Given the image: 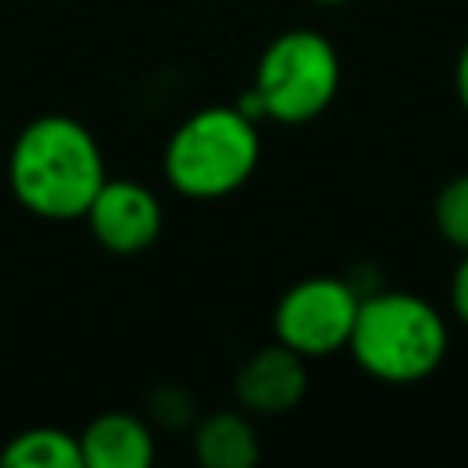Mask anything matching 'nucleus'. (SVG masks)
<instances>
[{
    "label": "nucleus",
    "mask_w": 468,
    "mask_h": 468,
    "mask_svg": "<svg viewBox=\"0 0 468 468\" xmlns=\"http://www.w3.org/2000/svg\"><path fill=\"white\" fill-rule=\"evenodd\" d=\"M146 420L161 424V428H186L194 424V399L186 388L179 384H165L150 395V410H146Z\"/></svg>",
    "instance_id": "nucleus-12"
},
{
    "label": "nucleus",
    "mask_w": 468,
    "mask_h": 468,
    "mask_svg": "<svg viewBox=\"0 0 468 468\" xmlns=\"http://www.w3.org/2000/svg\"><path fill=\"white\" fill-rule=\"evenodd\" d=\"M446 347V318L424 296L402 289L366 292L347 340L355 366L380 384H417L431 377Z\"/></svg>",
    "instance_id": "nucleus-3"
},
{
    "label": "nucleus",
    "mask_w": 468,
    "mask_h": 468,
    "mask_svg": "<svg viewBox=\"0 0 468 468\" xmlns=\"http://www.w3.org/2000/svg\"><path fill=\"white\" fill-rule=\"evenodd\" d=\"M453 91H457V99H461V106L468 113V44L461 48L457 66H453Z\"/></svg>",
    "instance_id": "nucleus-14"
},
{
    "label": "nucleus",
    "mask_w": 468,
    "mask_h": 468,
    "mask_svg": "<svg viewBox=\"0 0 468 468\" xmlns=\"http://www.w3.org/2000/svg\"><path fill=\"white\" fill-rule=\"evenodd\" d=\"M314 4H322V7H340V4H351V0H314Z\"/></svg>",
    "instance_id": "nucleus-15"
},
{
    "label": "nucleus",
    "mask_w": 468,
    "mask_h": 468,
    "mask_svg": "<svg viewBox=\"0 0 468 468\" xmlns=\"http://www.w3.org/2000/svg\"><path fill=\"white\" fill-rule=\"evenodd\" d=\"M358 303L362 292L347 278L336 274L300 278L274 303V340H282L307 362L347 351Z\"/></svg>",
    "instance_id": "nucleus-5"
},
{
    "label": "nucleus",
    "mask_w": 468,
    "mask_h": 468,
    "mask_svg": "<svg viewBox=\"0 0 468 468\" xmlns=\"http://www.w3.org/2000/svg\"><path fill=\"white\" fill-rule=\"evenodd\" d=\"M84 223L106 252L132 256V252L150 249L161 238L165 208H161V197L146 183L128 179V176H117V179L106 176V183L99 186V194L91 197L84 212Z\"/></svg>",
    "instance_id": "nucleus-6"
},
{
    "label": "nucleus",
    "mask_w": 468,
    "mask_h": 468,
    "mask_svg": "<svg viewBox=\"0 0 468 468\" xmlns=\"http://www.w3.org/2000/svg\"><path fill=\"white\" fill-rule=\"evenodd\" d=\"M252 88L263 99L267 121L307 124L336 99L340 55L318 29H285L263 48Z\"/></svg>",
    "instance_id": "nucleus-4"
},
{
    "label": "nucleus",
    "mask_w": 468,
    "mask_h": 468,
    "mask_svg": "<svg viewBox=\"0 0 468 468\" xmlns=\"http://www.w3.org/2000/svg\"><path fill=\"white\" fill-rule=\"evenodd\" d=\"M190 450L201 468H252L260 461V435L241 406L216 410L194 420Z\"/></svg>",
    "instance_id": "nucleus-9"
},
{
    "label": "nucleus",
    "mask_w": 468,
    "mask_h": 468,
    "mask_svg": "<svg viewBox=\"0 0 468 468\" xmlns=\"http://www.w3.org/2000/svg\"><path fill=\"white\" fill-rule=\"evenodd\" d=\"M307 395V358L282 340L256 347L234 373V402L249 417H285Z\"/></svg>",
    "instance_id": "nucleus-7"
},
{
    "label": "nucleus",
    "mask_w": 468,
    "mask_h": 468,
    "mask_svg": "<svg viewBox=\"0 0 468 468\" xmlns=\"http://www.w3.org/2000/svg\"><path fill=\"white\" fill-rule=\"evenodd\" d=\"M435 230L446 245L468 252V172L442 183L435 197Z\"/></svg>",
    "instance_id": "nucleus-11"
},
{
    "label": "nucleus",
    "mask_w": 468,
    "mask_h": 468,
    "mask_svg": "<svg viewBox=\"0 0 468 468\" xmlns=\"http://www.w3.org/2000/svg\"><path fill=\"white\" fill-rule=\"evenodd\" d=\"M450 307H453L457 322L468 329V252H461V263L453 267V278H450Z\"/></svg>",
    "instance_id": "nucleus-13"
},
{
    "label": "nucleus",
    "mask_w": 468,
    "mask_h": 468,
    "mask_svg": "<svg viewBox=\"0 0 468 468\" xmlns=\"http://www.w3.org/2000/svg\"><path fill=\"white\" fill-rule=\"evenodd\" d=\"M106 183V157L91 128L69 113H40L11 143L7 186L15 201L48 223L84 219Z\"/></svg>",
    "instance_id": "nucleus-1"
},
{
    "label": "nucleus",
    "mask_w": 468,
    "mask_h": 468,
    "mask_svg": "<svg viewBox=\"0 0 468 468\" xmlns=\"http://www.w3.org/2000/svg\"><path fill=\"white\" fill-rule=\"evenodd\" d=\"M0 464L4 468H84L80 439L55 424H33L4 442Z\"/></svg>",
    "instance_id": "nucleus-10"
},
{
    "label": "nucleus",
    "mask_w": 468,
    "mask_h": 468,
    "mask_svg": "<svg viewBox=\"0 0 468 468\" xmlns=\"http://www.w3.org/2000/svg\"><path fill=\"white\" fill-rule=\"evenodd\" d=\"M260 154V121L234 102H216L176 124L161 154V176L179 197L219 201L252 179Z\"/></svg>",
    "instance_id": "nucleus-2"
},
{
    "label": "nucleus",
    "mask_w": 468,
    "mask_h": 468,
    "mask_svg": "<svg viewBox=\"0 0 468 468\" xmlns=\"http://www.w3.org/2000/svg\"><path fill=\"white\" fill-rule=\"evenodd\" d=\"M77 439L84 468H150L157 457L150 420L128 410H106L91 417Z\"/></svg>",
    "instance_id": "nucleus-8"
}]
</instances>
